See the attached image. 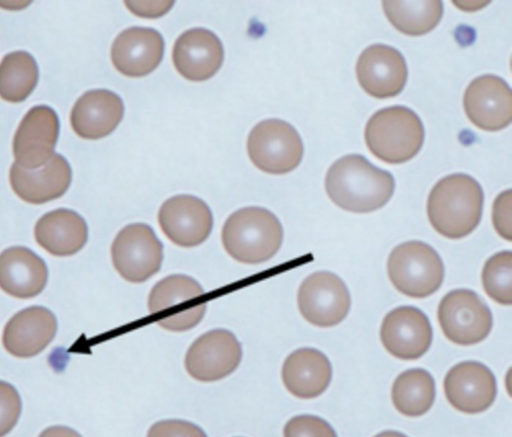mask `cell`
<instances>
[{"mask_svg":"<svg viewBox=\"0 0 512 437\" xmlns=\"http://www.w3.org/2000/svg\"><path fill=\"white\" fill-rule=\"evenodd\" d=\"M325 189L338 207L353 213H368L390 200L395 181L389 171L374 166L363 155L349 154L330 166Z\"/></svg>","mask_w":512,"mask_h":437,"instance_id":"cell-1","label":"cell"},{"mask_svg":"<svg viewBox=\"0 0 512 437\" xmlns=\"http://www.w3.org/2000/svg\"><path fill=\"white\" fill-rule=\"evenodd\" d=\"M387 272L393 286L411 298H425L435 293L445 274L437 251L417 240L401 243L391 251Z\"/></svg>","mask_w":512,"mask_h":437,"instance_id":"cell-5","label":"cell"},{"mask_svg":"<svg viewBox=\"0 0 512 437\" xmlns=\"http://www.w3.org/2000/svg\"><path fill=\"white\" fill-rule=\"evenodd\" d=\"M297 303L300 313L309 323L331 327L347 316L351 297L339 276L329 271H318L301 283Z\"/></svg>","mask_w":512,"mask_h":437,"instance_id":"cell-9","label":"cell"},{"mask_svg":"<svg viewBox=\"0 0 512 437\" xmlns=\"http://www.w3.org/2000/svg\"><path fill=\"white\" fill-rule=\"evenodd\" d=\"M361 88L378 99L398 95L404 88L408 70L403 55L395 48L373 44L365 48L356 63Z\"/></svg>","mask_w":512,"mask_h":437,"instance_id":"cell-14","label":"cell"},{"mask_svg":"<svg viewBox=\"0 0 512 437\" xmlns=\"http://www.w3.org/2000/svg\"><path fill=\"white\" fill-rule=\"evenodd\" d=\"M382 7L395 29L408 36L430 32L443 15V3L439 0L383 1Z\"/></svg>","mask_w":512,"mask_h":437,"instance_id":"cell-25","label":"cell"},{"mask_svg":"<svg viewBox=\"0 0 512 437\" xmlns=\"http://www.w3.org/2000/svg\"><path fill=\"white\" fill-rule=\"evenodd\" d=\"M39 437H82L75 430L65 426H53L45 429Z\"/></svg>","mask_w":512,"mask_h":437,"instance_id":"cell-36","label":"cell"},{"mask_svg":"<svg viewBox=\"0 0 512 437\" xmlns=\"http://www.w3.org/2000/svg\"><path fill=\"white\" fill-rule=\"evenodd\" d=\"M56 331L57 320L49 309L30 306L11 317L4 327L2 341L11 355L29 358L43 351Z\"/></svg>","mask_w":512,"mask_h":437,"instance_id":"cell-20","label":"cell"},{"mask_svg":"<svg viewBox=\"0 0 512 437\" xmlns=\"http://www.w3.org/2000/svg\"><path fill=\"white\" fill-rule=\"evenodd\" d=\"M123 115L124 104L119 95L107 89H93L77 99L70 123L79 137L96 140L112 133Z\"/></svg>","mask_w":512,"mask_h":437,"instance_id":"cell-21","label":"cell"},{"mask_svg":"<svg viewBox=\"0 0 512 437\" xmlns=\"http://www.w3.org/2000/svg\"><path fill=\"white\" fill-rule=\"evenodd\" d=\"M10 185L14 193L30 204H43L65 194L72 181L70 164L61 154L35 170H26L15 162L10 167Z\"/></svg>","mask_w":512,"mask_h":437,"instance_id":"cell-18","label":"cell"},{"mask_svg":"<svg viewBox=\"0 0 512 437\" xmlns=\"http://www.w3.org/2000/svg\"><path fill=\"white\" fill-rule=\"evenodd\" d=\"M147 437H207L197 425L183 420H163L153 424Z\"/></svg>","mask_w":512,"mask_h":437,"instance_id":"cell-32","label":"cell"},{"mask_svg":"<svg viewBox=\"0 0 512 437\" xmlns=\"http://www.w3.org/2000/svg\"><path fill=\"white\" fill-rule=\"evenodd\" d=\"M484 193L472 176L454 173L440 179L427 199V215L432 227L442 236L460 239L480 223Z\"/></svg>","mask_w":512,"mask_h":437,"instance_id":"cell-2","label":"cell"},{"mask_svg":"<svg viewBox=\"0 0 512 437\" xmlns=\"http://www.w3.org/2000/svg\"><path fill=\"white\" fill-rule=\"evenodd\" d=\"M365 142L370 152L388 164L413 158L424 142V126L419 116L405 106L380 109L368 120Z\"/></svg>","mask_w":512,"mask_h":437,"instance_id":"cell-4","label":"cell"},{"mask_svg":"<svg viewBox=\"0 0 512 437\" xmlns=\"http://www.w3.org/2000/svg\"><path fill=\"white\" fill-rule=\"evenodd\" d=\"M59 130L58 115L51 107H32L21 120L13 138L15 163L26 170L42 167L53 156Z\"/></svg>","mask_w":512,"mask_h":437,"instance_id":"cell-11","label":"cell"},{"mask_svg":"<svg viewBox=\"0 0 512 437\" xmlns=\"http://www.w3.org/2000/svg\"><path fill=\"white\" fill-rule=\"evenodd\" d=\"M21 413V399L17 390L0 380V437L7 435L16 425Z\"/></svg>","mask_w":512,"mask_h":437,"instance_id":"cell-31","label":"cell"},{"mask_svg":"<svg viewBox=\"0 0 512 437\" xmlns=\"http://www.w3.org/2000/svg\"><path fill=\"white\" fill-rule=\"evenodd\" d=\"M164 39L153 28L131 27L115 38L111 47L114 67L128 77L151 73L162 61Z\"/></svg>","mask_w":512,"mask_h":437,"instance_id":"cell-19","label":"cell"},{"mask_svg":"<svg viewBox=\"0 0 512 437\" xmlns=\"http://www.w3.org/2000/svg\"><path fill=\"white\" fill-rule=\"evenodd\" d=\"M206 311V304L193 306L178 315H170L158 320V324L171 331H184L193 328L202 319Z\"/></svg>","mask_w":512,"mask_h":437,"instance_id":"cell-34","label":"cell"},{"mask_svg":"<svg viewBox=\"0 0 512 437\" xmlns=\"http://www.w3.org/2000/svg\"><path fill=\"white\" fill-rule=\"evenodd\" d=\"M37 243L55 256H70L80 251L88 239V226L77 212L59 208L44 214L36 223Z\"/></svg>","mask_w":512,"mask_h":437,"instance_id":"cell-24","label":"cell"},{"mask_svg":"<svg viewBox=\"0 0 512 437\" xmlns=\"http://www.w3.org/2000/svg\"><path fill=\"white\" fill-rule=\"evenodd\" d=\"M204 293L201 285L193 278L174 274L157 282L148 298L150 314L167 310L179 303L197 298Z\"/></svg>","mask_w":512,"mask_h":437,"instance_id":"cell-28","label":"cell"},{"mask_svg":"<svg viewBox=\"0 0 512 437\" xmlns=\"http://www.w3.org/2000/svg\"><path fill=\"white\" fill-rule=\"evenodd\" d=\"M435 381L422 368L408 369L395 379L392 386V401L402 414L416 417L426 413L435 399Z\"/></svg>","mask_w":512,"mask_h":437,"instance_id":"cell-26","label":"cell"},{"mask_svg":"<svg viewBox=\"0 0 512 437\" xmlns=\"http://www.w3.org/2000/svg\"><path fill=\"white\" fill-rule=\"evenodd\" d=\"M173 1H125L127 8L137 16L160 17L173 5Z\"/></svg>","mask_w":512,"mask_h":437,"instance_id":"cell-35","label":"cell"},{"mask_svg":"<svg viewBox=\"0 0 512 437\" xmlns=\"http://www.w3.org/2000/svg\"><path fill=\"white\" fill-rule=\"evenodd\" d=\"M444 392L449 403L464 413H480L488 409L497 393L492 371L477 361H464L453 366L445 376Z\"/></svg>","mask_w":512,"mask_h":437,"instance_id":"cell-16","label":"cell"},{"mask_svg":"<svg viewBox=\"0 0 512 437\" xmlns=\"http://www.w3.org/2000/svg\"><path fill=\"white\" fill-rule=\"evenodd\" d=\"M482 285L486 294L501 305L512 304V252L492 255L482 270Z\"/></svg>","mask_w":512,"mask_h":437,"instance_id":"cell-29","label":"cell"},{"mask_svg":"<svg viewBox=\"0 0 512 437\" xmlns=\"http://www.w3.org/2000/svg\"><path fill=\"white\" fill-rule=\"evenodd\" d=\"M437 317L446 338L464 346L484 340L493 325L487 304L476 292L463 288L452 290L441 299Z\"/></svg>","mask_w":512,"mask_h":437,"instance_id":"cell-7","label":"cell"},{"mask_svg":"<svg viewBox=\"0 0 512 437\" xmlns=\"http://www.w3.org/2000/svg\"><path fill=\"white\" fill-rule=\"evenodd\" d=\"M374 437H407V436L400 432H397V431H384V432L377 434Z\"/></svg>","mask_w":512,"mask_h":437,"instance_id":"cell-37","label":"cell"},{"mask_svg":"<svg viewBox=\"0 0 512 437\" xmlns=\"http://www.w3.org/2000/svg\"><path fill=\"white\" fill-rule=\"evenodd\" d=\"M163 233L176 245L194 247L203 243L213 227L209 206L200 198L182 194L167 199L158 212Z\"/></svg>","mask_w":512,"mask_h":437,"instance_id":"cell-13","label":"cell"},{"mask_svg":"<svg viewBox=\"0 0 512 437\" xmlns=\"http://www.w3.org/2000/svg\"><path fill=\"white\" fill-rule=\"evenodd\" d=\"M112 263L127 281L144 282L156 274L163 261V245L147 224L125 226L111 245Z\"/></svg>","mask_w":512,"mask_h":437,"instance_id":"cell-8","label":"cell"},{"mask_svg":"<svg viewBox=\"0 0 512 437\" xmlns=\"http://www.w3.org/2000/svg\"><path fill=\"white\" fill-rule=\"evenodd\" d=\"M432 327L428 317L414 306H400L383 319L380 338L394 357L415 360L424 355L432 343Z\"/></svg>","mask_w":512,"mask_h":437,"instance_id":"cell-15","label":"cell"},{"mask_svg":"<svg viewBox=\"0 0 512 437\" xmlns=\"http://www.w3.org/2000/svg\"><path fill=\"white\" fill-rule=\"evenodd\" d=\"M224 49L212 31L192 28L183 32L175 41L172 60L176 70L190 81L211 78L221 67Z\"/></svg>","mask_w":512,"mask_h":437,"instance_id":"cell-17","label":"cell"},{"mask_svg":"<svg viewBox=\"0 0 512 437\" xmlns=\"http://www.w3.org/2000/svg\"><path fill=\"white\" fill-rule=\"evenodd\" d=\"M284 437H337L331 425L314 415H298L291 418L283 430Z\"/></svg>","mask_w":512,"mask_h":437,"instance_id":"cell-30","label":"cell"},{"mask_svg":"<svg viewBox=\"0 0 512 437\" xmlns=\"http://www.w3.org/2000/svg\"><path fill=\"white\" fill-rule=\"evenodd\" d=\"M463 106L468 119L485 131H499L512 119V94L508 83L499 76L476 77L467 86Z\"/></svg>","mask_w":512,"mask_h":437,"instance_id":"cell-12","label":"cell"},{"mask_svg":"<svg viewBox=\"0 0 512 437\" xmlns=\"http://www.w3.org/2000/svg\"><path fill=\"white\" fill-rule=\"evenodd\" d=\"M332 379V366L321 351L300 348L293 351L282 366L286 389L299 398H314L322 394Z\"/></svg>","mask_w":512,"mask_h":437,"instance_id":"cell-23","label":"cell"},{"mask_svg":"<svg viewBox=\"0 0 512 437\" xmlns=\"http://www.w3.org/2000/svg\"><path fill=\"white\" fill-rule=\"evenodd\" d=\"M221 238L233 259L258 264L277 253L283 241V228L271 211L262 207H245L227 218Z\"/></svg>","mask_w":512,"mask_h":437,"instance_id":"cell-3","label":"cell"},{"mask_svg":"<svg viewBox=\"0 0 512 437\" xmlns=\"http://www.w3.org/2000/svg\"><path fill=\"white\" fill-rule=\"evenodd\" d=\"M247 151L253 164L270 174L294 170L304 152L302 139L296 129L280 119L261 121L249 133Z\"/></svg>","mask_w":512,"mask_h":437,"instance_id":"cell-6","label":"cell"},{"mask_svg":"<svg viewBox=\"0 0 512 437\" xmlns=\"http://www.w3.org/2000/svg\"><path fill=\"white\" fill-rule=\"evenodd\" d=\"M241 358V344L235 335L226 329H214L191 344L185 356V368L198 381H217L231 374Z\"/></svg>","mask_w":512,"mask_h":437,"instance_id":"cell-10","label":"cell"},{"mask_svg":"<svg viewBox=\"0 0 512 437\" xmlns=\"http://www.w3.org/2000/svg\"><path fill=\"white\" fill-rule=\"evenodd\" d=\"M511 204L512 191L508 189L501 192L494 200L492 207V221L497 233L504 239L511 241Z\"/></svg>","mask_w":512,"mask_h":437,"instance_id":"cell-33","label":"cell"},{"mask_svg":"<svg viewBox=\"0 0 512 437\" xmlns=\"http://www.w3.org/2000/svg\"><path fill=\"white\" fill-rule=\"evenodd\" d=\"M38 78V65L30 53H8L0 62V97L11 103L22 102L33 92Z\"/></svg>","mask_w":512,"mask_h":437,"instance_id":"cell-27","label":"cell"},{"mask_svg":"<svg viewBox=\"0 0 512 437\" xmlns=\"http://www.w3.org/2000/svg\"><path fill=\"white\" fill-rule=\"evenodd\" d=\"M47 280L46 263L29 248L14 246L0 253V288L7 294L20 299L35 297Z\"/></svg>","mask_w":512,"mask_h":437,"instance_id":"cell-22","label":"cell"}]
</instances>
